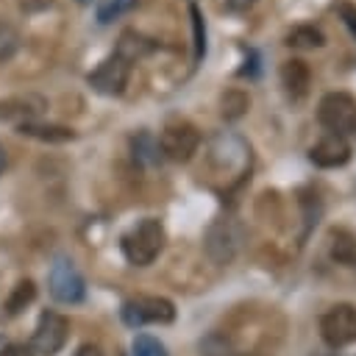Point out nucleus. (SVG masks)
I'll list each match as a JSON object with an SVG mask.
<instances>
[{
    "instance_id": "nucleus-1",
    "label": "nucleus",
    "mask_w": 356,
    "mask_h": 356,
    "mask_svg": "<svg viewBox=\"0 0 356 356\" xmlns=\"http://www.w3.org/2000/svg\"><path fill=\"white\" fill-rule=\"evenodd\" d=\"M120 248H122V256L128 264L147 267L164 248V225L153 217H145L128 234H122Z\"/></svg>"
},
{
    "instance_id": "nucleus-8",
    "label": "nucleus",
    "mask_w": 356,
    "mask_h": 356,
    "mask_svg": "<svg viewBox=\"0 0 356 356\" xmlns=\"http://www.w3.org/2000/svg\"><path fill=\"white\" fill-rule=\"evenodd\" d=\"M67 331H70L67 317H61L58 312H42L39 323H36V331L31 337V350L44 353V356L58 353L67 342Z\"/></svg>"
},
{
    "instance_id": "nucleus-11",
    "label": "nucleus",
    "mask_w": 356,
    "mask_h": 356,
    "mask_svg": "<svg viewBox=\"0 0 356 356\" xmlns=\"http://www.w3.org/2000/svg\"><path fill=\"white\" fill-rule=\"evenodd\" d=\"M281 75V86L286 92V97L292 100H303L309 95V86H312V70L303 58H286L278 70Z\"/></svg>"
},
{
    "instance_id": "nucleus-25",
    "label": "nucleus",
    "mask_w": 356,
    "mask_h": 356,
    "mask_svg": "<svg viewBox=\"0 0 356 356\" xmlns=\"http://www.w3.org/2000/svg\"><path fill=\"white\" fill-rule=\"evenodd\" d=\"M0 356H33V353L25 345H6V348H0Z\"/></svg>"
},
{
    "instance_id": "nucleus-5",
    "label": "nucleus",
    "mask_w": 356,
    "mask_h": 356,
    "mask_svg": "<svg viewBox=\"0 0 356 356\" xmlns=\"http://www.w3.org/2000/svg\"><path fill=\"white\" fill-rule=\"evenodd\" d=\"M122 320L131 328L145 325V323H172L175 306L159 295H139V298H131L122 303Z\"/></svg>"
},
{
    "instance_id": "nucleus-2",
    "label": "nucleus",
    "mask_w": 356,
    "mask_h": 356,
    "mask_svg": "<svg viewBox=\"0 0 356 356\" xmlns=\"http://www.w3.org/2000/svg\"><path fill=\"white\" fill-rule=\"evenodd\" d=\"M317 120L328 134L356 136V97L348 92H328L320 97Z\"/></svg>"
},
{
    "instance_id": "nucleus-9",
    "label": "nucleus",
    "mask_w": 356,
    "mask_h": 356,
    "mask_svg": "<svg viewBox=\"0 0 356 356\" xmlns=\"http://www.w3.org/2000/svg\"><path fill=\"white\" fill-rule=\"evenodd\" d=\"M239 239H242V231L234 220H217L206 234V253L217 264H228L236 256Z\"/></svg>"
},
{
    "instance_id": "nucleus-29",
    "label": "nucleus",
    "mask_w": 356,
    "mask_h": 356,
    "mask_svg": "<svg viewBox=\"0 0 356 356\" xmlns=\"http://www.w3.org/2000/svg\"><path fill=\"white\" fill-rule=\"evenodd\" d=\"M78 3H81V6H89V3H92V0H78Z\"/></svg>"
},
{
    "instance_id": "nucleus-21",
    "label": "nucleus",
    "mask_w": 356,
    "mask_h": 356,
    "mask_svg": "<svg viewBox=\"0 0 356 356\" xmlns=\"http://www.w3.org/2000/svg\"><path fill=\"white\" fill-rule=\"evenodd\" d=\"M131 6H134V0H100L97 3V19L100 22H111L114 17H120Z\"/></svg>"
},
{
    "instance_id": "nucleus-24",
    "label": "nucleus",
    "mask_w": 356,
    "mask_h": 356,
    "mask_svg": "<svg viewBox=\"0 0 356 356\" xmlns=\"http://www.w3.org/2000/svg\"><path fill=\"white\" fill-rule=\"evenodd\" d=\"M334 11L339 14V19L345 22V28H348L350 36L356 39V6H353L350 0H339V3L334 6Z\"/></svg>"
},
{
    "instance_id": "nucleus-16",
    "label": "nucleus",
    "mask_w": 356,
    "mask_h": 356,
    "mask_svg": "<svg viewBox=\"0 0 356 356\" xmlns=\"http://www.w3.org/2000/svg\"><path fill=\"white\" fill-rule=\"evenodd\" d=\"M250 106V97L242 92V89H228L222 97H220V111L225 120H239Z\"/></svg>"
},
{
    "instance_id": "nucleus-14",
    "label": "nucleus",
    "mask_w": 356,
    "mask_h": 356,
    "mask_svg": "<svg viewBox=\"0 0 356 356\" xmlns=\"http://www.w3.org/2000/svg\"><path fill=\"white\" fill-rule=\"evenodd\" d=\"M19 134H28V136H36V139H44V142H67V139L75 136L70 128H61V125H42V122H22V125H19Z\"/></svg>"
},
{
    "instance_id": "nucleus-22",
    "label": "nucleus",
    "mask_w": 356,
    "mask_h": 356,
    "mask_svg": "<svg viewBox=\"0 0 356 356\" xmlns=\"http://www.w3.org/2000/svg\"><path fill=\"white\" fill-rule=\"evenodd\" d=\"M200 353H203V356H234L231 345H228V342H225L220 334L206 337V339L200 342Z\"/></svg>"
},
{
    "instance_id": "nucleus-4",
    "label": "nucleus",
    "mask_w": 356,
    "mask_h": 356,
    "mask_svg": "<svg viewBox=\"0 0 356 356\" xmlns=\"http://www.w3.org/2000/svg\"><path fill=\"white\" fill-rule=\"evenodd\" d=\"M47 284H50V295H53L58 303H81L83 295H86L83 275L78 273V267H75L67 256H58V259L50 264Z\"/></svg>"
},
{
    "instance_id": "nucleus-26",
    "label": "nucleus",
    "mask_w": 356,
    "mask_h": 356,
    "mask_svg": "<svg viewBox=\"0 0 356 356\" xmlns=\"http://www.w3.org/2000/svg\"><path fill=\"white\" fill-rule=\"evenodd\" d=\"M253 3L256 0H225V8H231V11H248Z\"/></svg>"
},
{
    "instance_id": "nucleus-17",
    "label": "nucleus",
    "mask_w": 356,
    "mask_h": 356,
    "mask_svg": "<svg viewBox=\"0 0 356 356\" xmlns=\"http://www.w3.org/2000/svg\"><path fill=\"white\" fill-rule=\"evenodd\" d=\"M33 298H36V286H33V281H31V278H22V281H17L14 292H11L8 300H6V312H8V314H19Z\"/></svg>"
},
{
    "instance_id": "nucleus-13",
    "label": "nucleus",
    "mask_w": 356,
    "mask_h": 356,
    "mask_svg": "<svg viewBox=\"0 0 356 356\" xmlns=\"http://www.w3.org/2000/svg\"><path fill=\"white\" fill-rule=\"evenodd\" d=\"M328 250H331V256L337 259V261H342V264H356V236L350 234V231H345V228H334L331 234H328Z\"/></svg>"
},
{
    "instance_id": "nucleus-3",
    "label": "nucleus",
    "mask_w": 356,
    "mask_h": 356,
    "mask_svg": "<svg viewBox=\"0 0 356 356\" xmlns=\"http://www.w3.org/2000/svg\"><path fill=\"white\" fill-rule=\"evenodd\" d=\"M200 147V131L186 120H172L164 125L159 136V150L170 161H189Z\"/></svg>"
},
{
    "instance_id": "nucleus-19",
    "label": "nucleus",
    "mask_w": 356,
    "mask_h": 356,
    "mask_svg": "<svg viewBox=\"0 0 356 356\" xmlns=\"http://www.w3.org/2000/svg\"><path fill=\"white\" fill-rule=\"evenodd\" d=\"M189 14H192V28H195V58L200 61L206 56V25H203V14L195 3H189Z\"/></svg>"
},
{
    "instance_id": "nucleus-6",
    "label": "nucleus",
    "mask_w": 356,
    "mask_h": 356,
    "mask_svg": "<svg viewBox=\"0 0 356 356\" xmlns=\"http://www.w3.org/2000/svg\"><path fill=\"white\" fill-rule=\"evenodd\" d=\"M128 78H131V61L114 50L97 64L95 72H89V86L106 97H114V95H122V89L128 86Z\"/></svg>"
},
{
    "instance_id": "nucleus-7",
    "label": "nucleus",
    "mask_w": 356,
    "mask_h": 356,
    "mask_svg": "<svg viewBox=\"0 0 356 356\" xmlns=\"http://www.w3.org/2000/svg\"><path fill=\"white\" fill-rule=\"evenodd\" d=\"M320 334L331 348L356 342V306L337 303L320 317Z\"/></svg>"
},
{
    "instance_id": "nucleus-12",
    "label": "nucleus",
    "mask_w": 356,
    "mask_h": 356,
    "mask_svg": "<svg viewBox=\"0 0 356 356\" xmlns=\"http://www.w3.org/2000/svg\"><path fill=\"white\" fill-rule=\"evenodd\" d=\"M44 111V100L42 97H14V100H3L0 103V117L3 120H19L22 122H33V117H39Z\"/></svg>"
},
{
    "instance_id": "nucleus-27",
    "label": "nucleus",
    "mask_w": 356,
    "mask_h": 356,
    "mask_svg": "<svg viewBox=\"0 0 356 356\" xmlns=\"http://www.w3.org/2000/svg\"><path fill=\"white\" fill-rule=\"evenodd\" d=\"M75 356H103V350H100L97 345H81V348L75 350Z\"/></svg>"
},
{
    "instance_id": "nucleus-15",
    "label": "nucleus",
    "mask_w": 356,
    "mask_h": 356,
    "mask_svg": "<svg viewBox=\"0 0 356 356\" xmlns=\"http://www.w3.org/2000/svg\"><path fill=\"white\" fill-rule=\"evenodd\" d=\"M286 44L289 47H323L325 44V36L314 25H295L286 33Z\"/></svg>"
},
{
    "instance_id": "nucleus-10",
    "label": "nucleus",
    "mask_w": 356,
    "mask_h": 356,
    "mask_svg": "<svg viewBox=\"0 0 356 356\" xmlns=\"http://www.w3.org/2000/svg\"><path fill=\"white\" fill-rule=\"evenodd\" d=\"M309 159H312V164L325 167V170L342 167V164H348V159H350V145H348V139H342V136H337V134H325V136H320L317 145H312Z\"/></svg>"
},
{
    "instance_id": "nucleus-23",
    "label": "nucleus",
    "mask_w": 356,
    "mask_h": 356,
    "mask_svg": "<svg viewBox=\"0 0 356 356\" xmlns=\"http://www.w3.org/2000/svg\"><path fill=\"white\" fill-rule=\"evenodd\" d=\"M17 44H19V36H17V31H14L11 25L0 22V61L11 58V56H14V50H17Z\"/></svg>"
},
{
    "instance_id": "nucleus-18",
    "label": "nucleus",
    "mask_w": 356,
    "mask_h": 356,
    "mask_svg": "<svg viewBox=\"0 0 356 356\" xmlns=\"http://www.w3.org/2000/svg\"><path fill=\"white\" fill-rule=\"evenodd\" d=\"M150 47H153V44H147V39H145V36H139V33H134V31H125V33L120 36L117 53H120V56H125V58L134 64V58L145 56Z\"/></svg>"
},
{
    "instance_id": "nucleus-28",
    "label": "nucleus",
    "mask_w": 356,
    "mask_h": 356,
    "mask_svg": "<svg viewBox=\"0 0 356 356\" xmlns=\"http://www.w3.org/2000/svg\"><path fill=\"white\" fill-rule=\"evenodd\" d=\"M3 167H6V150H3V145H0V172H3Z\"/></svg>"
},
{
    "instance_id": "nucleus-20",
    "label": "nucleus",
    "mask_w": 356,
    "mask_h": 356,
    "mask_svg": "<svg viewBox=\"0 0 356 356\" xmlns=\"http://www.w3.org/2000/svg\"><path fill=\"white\" fill-rule=\"evenodd\" d=\"M134 356H170V353H167V348H164L156 337L139 334V337L134 339Z\"/></svg>"
}]
</instances>
